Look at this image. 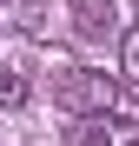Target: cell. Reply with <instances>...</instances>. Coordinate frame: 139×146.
<instances>
[{"instance_id": "1", "label": "cell", "mask_w": 139, "mask_h": 146, "mask_svg": "<svg viewBox=\"0 0 139 146\" xmlns=\"http://www.w3.org/2000/svg\"><path fill=\"white\" fill-rule=\"evenodd\" d=\"M119 100H126V80H119V73H99V66H66V80H60V106H66V113H80V119L113 113Z\"/></svg>"}, {"instance_id": "2", "label": "cell", "mask_w": 139, "mask_h": 146, "mask_svg": "<svg viewBox=\"0 0 139 146\" xmlns=\"http://www.w3.org/2000/svg\"><path fill=\"white\" fill-rule=\"evenodd\" d=\"M80 146H139V119H132V113H119V106H113V113H93Z\"/></svg>"}, {"instance_id": "3", "label": "cell", "mask_w": 139, "mask_h": 146, "mask_svg": "<svg viewBox=\"0 0 139 146\" xmlns=\"http://www.w3.org/2000/svg\"><path fill=\"white\" fill-rule=\"evenodd\" d=\"M66 13H73V33H80V40H106L113 20H119L113 0H66Z\"/></svg>"}, {"instance_id": "4", "label": "cell", "mask_w": 139, "mask_h": 146, "mask_svg": "<svg viewBox=\"0 0 139 146\" xmlns=\"http://www.w3.org/2000/svg\"><path fill=\"white\" fill-rule=\"evenodd\" d=\"M27 100H33L27 73H20V66H0V113H13V106H27Z\"/></svg>"}, {"instance_id": "5", "label": "cell", "mask_w": 139, "mask_h": 146, "mask_svg": "<svg viewBox=\"0 0 139 146\" xmlns=\"http://www.w3.org/2000/svg\"><path fill=\"white\" fill-rule=\"evenodd\" d=\"M0 7L13 13L20 33H46V0H0Z\"/></svg>"}, {"instance_id": "6", "label": "cell", "mask_w": 139, "mask_h": 146, "mask_svg": "<svg viewBox=\"0 0 139 146\" xmlns=\"http://www.w3.org/2000/svg\"><path fill=\"white\" fill-rule=\"evenodd\" d=\"M119 73H126V80H139V27L119 33Z\"/></svg>"}]
</instances>
